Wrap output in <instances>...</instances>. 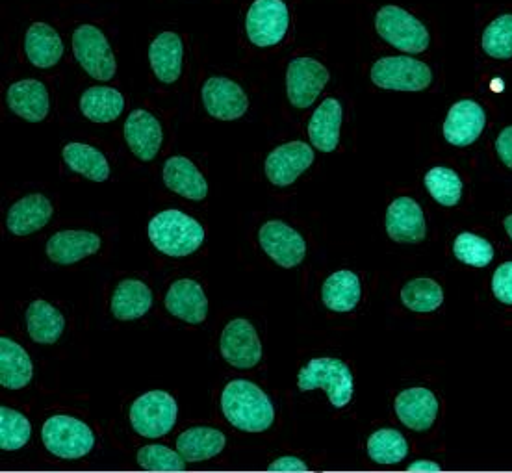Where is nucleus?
Listing matches in <instances>:
<instances>
[{"label":"nucleus","instance_id":"obj_18","mask_svg":"<svg viewBox=\"0 0 512 473\" xmlns=\"http://www.w3.org/2000/svg\"><path fill=\"white\" fill-rule=\"evenodd\" d=\"M487 114L483 106L472 99H462L449 108L444 121V138L455 147H468L483 134Z\"/></svg>","mask_w":512,"mask_h":473},{"label":"nucleus","instance_id":"obj_35","mask_svg":"<svg viewBox=\"0 0 512 473\" xmlns=\"http://www.w3.org/2000/svg\"><path fill=\"white\" fill-rule=\"evenodd\" d=\"M368 455L373 462L390 466L405 461L409 455V442L396 429H379L368 438Z\"/></svg>","mask_w":512,"mask_h":473},{"label":"nucleus","instance_id":"obj_11","mask_svg":"<svg viewBox=\"0 0 512 473\" xmlns=\"http://www.w3.org/2000/svg\"><path fill=\"white\" fill-rule=\"evenodd\" d=\"M219 351L225 362L236 370H253L264 357L255 327L244 318H236L225 325L219 338Z\"/></svg>","mask_w":512,"mask_h":473},{"label":"nucleus","instance_id":"obj_41","mask_svg":"<svg viewBox=\"0 0 512 473\" xmlns=\"http://www.w3.org/2000/svg\"><path fill=\"white\" fill-rule=\"evenodd\" d=\"M492 294L503 303L512 307V260L501 264L492 275Z\"/></svg>","mask_w":512,"mask_h":473},{"label":"nucleus","instance_id":"obj_13","mask_svg":"<svg viewBox=\"0 0 512 473\" xmlns=\"http://www.w3.org/2000/svg\"><path fill=\"white\" fill-rule=\"evenodd\" d=\"M316 154L305 141H288L275 147L266 158L264 171L273 186H292L308 167L314 164Z\"/></svg>","mask_w":512,"mask_h":473},{"label":"nucleus","instance_id":"obj_3","mask_svg":"<svg viewBox=\"0 0 512 473\" xmlns=\"http://www.w3.org/2000/svg\"><path fill=\"white\" fill-rule=\"evenodd\" d=\"M301 392L325 390L334 409H344L355 394V379L344 360L333 357L312 358L297 375Z\"/></svg>","mask_w":512,"mask_h":473},{"label":"nucleus","instance_id":"obj_14","mask_svg":"<svg viewBox=\"0 0 512 473\" xmlns=\"http://www.w3.org/2000/svg\"><path fill=\"white\" fill-rule=\"evenodd\" d=\"M201 99L208 116L219 121H236L249 110L244 88L227 77H210L201 88Z\"/></svg>","mask_w":512,"mask_h":473},{"label":"nucleus","instance_id":"obj_28","mask_svg":"<svg viewBox=\"0 0 512 473\" xmlns=\"http://www.w3.org/2000/svg\"><path fill=\"white\" fill-rule=\"evenodd\" d=\"M227 446V436L216 427L195 425L180 433L177 451L188 462H205L216 459Z\"/></svg>","mask_w":512,"mask_h":473},{"label":"nucleus","instance_id":"obj_32","mask_svg":"<svg viewBox=\"0 0 512 473\" xmlns=\"http://www.w3.org/2000/svg\"><path fill=\"white\" fill-rule=\"evenodd\" d=\"M80 112L91 123H112L125 110V97L121 91L108 86H93L80 97Z\"/></svg>","mask_w":512,"mask_h":473},{"label":"nucleus","instance_id":"obj_8","mask_svg":"<svg viewBox=\"0 0 512 473\" xmlns=\"http://www.w3.org/2000/svg\"><path fill=\"white\" fill-rule=\"evenodd\" d=\"M73 54L91 78L108 82L116 77V54L101 28L95 25L78 26L73 32Z\"/></svg>","mask_w":512,"mask_h":473},{"label":"nucleus","instance_id":"obj_16","mask_svg":"<svg viewBox=\"0 0 512 473\" xmlns=\"http://www.w3.org/2000/svg\"><path fill=\"white\" fill-rule=\"evenodd\" d=\"M394 407L399 422L414 433H427L435 425L440 412L438 397L429 388L422 386L407 388L397 394Z\"/></svg>","mask_w":512,"mask_h":473},{"label":"nucleus","instance_id":"obj_6","mask_svg":"<svg viewBox=\"0 0 512 473\" xmlns=\"http://www.w3.org/2000/svg\"><path fill=\"white\" fill-rule=\"evenodd\" d=\"M375 30L388 45L407 54H422L431 43V36L422 21L392 4L383 6L375 15Z\"/></svg>","mask_w":512,"mask_h":473},{"label":"nucleus","instance_id":"obj_15","mask_svg":"<svg viewBox=\"0 0 512 473\" xmlns=\"http://www.w3.org/2000/svg\"><path fill=\"white\" fill-rule=\"evenodd\" d=\"M123 134L130 153L141 162H153L164 143L162 123L145 108L130 112Z\"/></svg>","mask_w":512,"mask_h":473},{"label":"nucleus","instance_id":"obj_2","mask_svg":"<svg viewBox=\"0 0 512 473\" xmlns=\"http://www.w3.org/2000/svg\"><path fill=\"white\" fill-rule=\"evenodd\" d=\"M147 234L156 251L171 258L193 255L206 238L205 227L197 219L173 208L156 214L149 221Z\"/></svg>","mask_w":512,"mask_h":473},{"label":"nucleus","instance_id":"obj_40","mask_svg":"<svg viewBox=\"0 0 512 473\" xmlns=\"http://www.w3.org/2000/svg\"><path fill=\"white\" fill-rule=\"evenodd\" d=\"M138 466L147 472H182L186 470V459L179 451L167 448V446H143L138 451Z\"/></svg>","mask_w":512,"mask_h":473},{"label":"nucleus","instance_id":"obj_36","mask_svg":"<svg viewBox=\"0 0 512 473\" xmlns=\"http://www.w3.org/2000/svg\"><path fill=\"white\" fill-rule=\"evenodd\" d=\"M425 188L438 205H459L462 195V180L457 171L449 167L436 166L425 173Z\"/></svg>","mask_w":512,"mask_h":473},{"label":"nucleus","instance_id":"obj_19","mask_svg":"<svg viewBox=\"0 0 512 473\" xmlns=\"http://www.w3.org/2000/svg\"><path fill=\"white\" fill-rule=\"evenodd\" d=\"M167 312L188 325H201L208 316V297L205 288L193 279H179L167 290Z\"/></svg>","mask_w":512,"mask_h":473},{"label":"nucleus","instance_id":"obj_38","mask_svg":"<svg viewBox=\"0 0 512 473\" xmlns=\"http://www.w3.org/2000/svg\"><path fill=\"white\" fill-rule=\"evenodd\" d=\"M481 47L492 60H509L512 58V13L496 17L485 28Z\"/></svg>","mask_w":512,"mask_h":473},{"label":"nucleus","instance_id":"obj_30","mask_svg":"<svg viewBox=\"0 0 512 473\" xmlns=\"http://www.w3.org/2000/svg\"><path fill=\"white\" fill-rule=\"evenodd\" d=\"M25 321L28 336L41 346L56 344L65 331L64 314L43 299H36L28 305Z\"/></svg>","mask_w":512,"mask_h":473},{"label":"nucleus","instance_id":"obj_25","mask_svg":"<svg viewBox=\"0 0 512 473\" xmlns=\"http://www.w3.org/2000/svg\"><path fill=\"white\" fill-rule=\"evenodd\" d=\"M184 43L177 32H162L149 47V64L156 80L175 84L182 73Z\"/></svg>","mask_w":512,"mask_h":473},{"label":"nucleus","instance_id":"obj_9","mask_svg":"<svg viewBox=\"0 0 512 473\" xmlns=\"http://www.w3.org/2000/svg\"><path fill=\"white\" fill-rule=\"evenodd\" d=\"M290 28V10L282 0H255L245 17L247 39L258 49L277 47Z\"/></svg>","mask_w":512,"mask_h":473},{"label":"nucleus","instance_id":"obj_44","mask_svg":"<svg viewBox=\"0 0 512 473\" xmlns=\"http://www.w3.org/2000/svg\"><path fill=\"white\" fill-rule=\"evenodd\" d=\"M409 472H431L438 473L442 472V466L438 464V462L433 461H416L410 464L409 468H407Z\"/></svg>","mask_w":512,"mask_h":473},{"label":"nucleus","instance_id":"obj_27","mask_svg":"<svg viewBox=\"0 0 512 473\" xmlns=\"http://www.w3.org/2000/svg\"><path fill=\"white\" fill-rule=\"evenodd\" d=\"M362 297L360 277L351 269L334 271L321 286V303L336 314H349L359 307Z\"/></svg>","mask_w":512,"mask_h":473},{"label":"nucleus","instance_id":"obj_31","mask_svg":"<svg viewBox=\"0 0 512 473\" xmlns=\"http://www.w3.org/2000/svg\"><path fill=\"white\" fill-rule=\"evenodd\" d=\"M34 377V364L25 347L12 338H0V384L6 390H23Z\"/></svg>","mask_w":512,"mask_h":473},{"label":"nucleus","instance_id":"obj_1","mask_svg":"<svg viewBox=\"0 0 512 473\" xmlns=\"http://www.w3.org/2000/svg\"><path fill=\"white\" fill-rule=\"evenodd\" d=\"M219 403L223 418L242 433L260 435L275 422V405L271 397L247 379H234L227 384Z\"/></svg>","mask_w":512,"mask_h":473},{"label":"nucleus","instance_id":"obj_22","mask_svg":"<svg viewBox=\"0 0 512 473\" xmlns=\"http://www.w3.org/2000/svg\"><path fill=\"white\" fill-rule=\"evenodd\" d=\"M103 240L97 232L60 231L52 234L47 242V256L58 266H73L84 258L97 255Z\"/></svg>","mask_w":512,"mask_h":473},{"label":"nucleus","instance_id":"obj_37","mask_svg":"<svg viewBox=\"0 0 512 473\" xmlns=\"http://www.w3.org/2000/svg\"><path fill=\"white\" fill-rule=\"evenodd\" d=\"M32 436V425L23 412L0 407V448L17 451L25 448Z\"/></svg>","mask_w":512,"mask_h":473},{"label":"nucleus","instance_id":"obj_23","mask_svg":"<svg viewBox=\"0 0 512 473\" xmlns=\"http://www.w3.org/2000/svg\"><path fill=\"white\" fill-rule=\"evenodd\" d=\"M162 180L167 190L190 201H203L208 195V182L205 175L186 156L167 158L162 169Z\"/></svg>","mask_w":512,"mask_h":473},{"label":"nucleus","instance_id":"obj_42","mask_svg":"<svg viewBox=\"0 0 512 473\" xmlns=\"http://www.w3.org/2000/svg\"><path fill=\"white\" fill-rule=\"evenodd\" d=\"M496 153L500 156L501 164L512 169V125L501 130L496 140Z\"/></svg>","mask_w":512,"mask_h":473},{"label":"nucleus","instance_id":"obj_21","mask_svg":"<svg viewBox=\"0 0 512 473\" xmlns=\"http://www.w3.org/2000/svg\"><path fill=\"white\" fill-rule=\"evenodd\" d=\"M6 103L15 116L28 123L45 121L51 110V97L47 86L34 78L13 82L6 91Z\"/></svg>","mask_w":512,"mask_h":473},{"label":"nucleus","instance_id":"obj_39","mask_svg":"<svg viewBox=\"0 0 512 473\" xmlns=\"http://www.w3.org/2000/svg\"><path fill=\"white\" fill-rule=\"evenodd\" d=\"M453 255L466 266L483 269L494 260V247L474 232H462L453 243Z\"/></svg>","mask_w":512,"mask_h":473},{"label":"nucleus","instance_id":"obj_34","mask_svg":"<svg viewBox=\"0 0 512 473\" xmlns=\"http://www.w3.org/2000/svg\"><path fill=\"white\" fill-rule=\"evenodd\" d=\"M401 303L410 312L416 314H429L442 307L444 303V290L435 279H412L401 288Z\"/></svg>","mask_w":512,"mask_h":473},{"label":"nucleus","instance_id":"obj_5","mask_svg":"<svg viewBox=\"0 0 512 473\" xmlns=\"http://www.w3.org/2000/svg\"><path fill=\"white\" fill-rule=\"evenodd\" d=\"M177 416V401L164 390H151L138 397L128 412V420L134 433L151 440L171 433L177 423Z\"/></svg>","mask_w":512,"mask_h":473},{"label":"nucleus","instance_id":"obj_24","mask_svg":"<svg viewBox=\"0 0 512 473\" xmlns=\"http://www.w3.org/2000/svg\"><path fill=\"white\" fill-rule=\"evenodd\" d=\"M344 110L334 97L325 99L308 121V138L321 153H333L340 145Z\"/></svg>","mask_w":512,"mask_h":473},{"label":"nucleus","instance_id":"obj_20","mask_svg":"<svg viewBox=\"0 0 512 473\" xmlns=\"http://www.w3.org/2000/svg\"><path fill=\"white\" fill-rule=\"evenodd\" d=\"M54 216V206L41 193H30L13 203L6 214V229L17 238H25L30 234L45 229Z\"/></svg>","mask_w":512,"mask_h":473},{"label":"nucleus","instance_id":"obj_17","mask_svg":"<svg viewBox=\"0 0 512 473\" xmlns=\"http://www.w3.org/2000/svg\"><path fill=\"white\" fill-rule=\"evenodd\" d=\"M386 232L396 243H420L427 236L422 206L412 197H397L386 210Z\"/></svg>","mask_w":512,"mask_h":473},{"label":"nucleus","instance_id":"obj_29","mask_svg":"<svg viewBox=\"0 0 512 473\" xmlns=\"http://www.w3.org/2000/svg\"><path fill=\"white\" fill-rule=\"evenodd\" d=\"M25 54L34 67H54L64 56L62 36L47 23H34L26 30Z\"/></svg>","mask_w":512,"mask_h":473},{"label":"nucleus","instance_id":"obj_45","mask_svg":"<svg viewBox=\"0 0 512 473\" xmlns=\"http://www.w3.org/2000/svg\"><path fill=\"white\" fill-rule=\"evenodd\" d=\"M503 227H505V231L509 234V238L512 240V214L511 216H507L505 221H503Z\"/></svg>","mask_w":512,"mask_h":473},{"label":"nucleus","instance_id":"obj_33","mask_svg":"<svg viewBox=\"0 0 512 473\" xmlns=\"http://www.w3.org/2000/svg\"><path fill=\"white\" fill-rule=\"evenodd\" d=\"M65 166L93 182L110 179V162L103 151L88 143H67L62 149Z\"/></svg>","mask_w":512,"mask_h":473},{"label":"nucleus","instance_id":"obj_4","mask_svg":"<svg viewBox=\"0 0 512 473\" xmlns=\"http://www.w3.org/2000/svg\"><path fill=\"white\" fill-rule=\"evenodd\" d=\"M45 449L64 461H77L90 455L95 448V435L84 420L67 414H54L41 427Z\"/></svg>","mask_w":512,"mask_h":473},{"label":"nucleus","instance_id":"obj_26","mask_svg":"<svg viewBox=\"0 0 512 473\" xmlns=\"http://www.w3.org/2000/svg\"><path fill=\"white\" fill-rule=\"evenodd\" d=\"M151 307L153 290L140 279H125L119 282L110 297L112 316L119 321L140 320Z\"/></svg>","mask_w":512,"mask_h":473},{"label":"nucleus","instance_id":"obj_12","mask_svg":"<svg viewBox=\"0 0 512 473\" xmlns=\"http://www.w3.org/2000/svg\"><path fill=\"white\" fill-rule=\"evenodd\" d=\"M258 243L262 251L284 269L299 266L307 256V242L301 232L281 219H269L258 229Z\"/></svg>","mask_w":512,"mask_h":473},{"label":"nucleus","instance_id":"obj_7","mask_svg":"<svg viewBox=\"0 0 512 473\" xmlns=\"http://www.w3.org/2000/svg\"><path fill=\"white\" fill-rule=\"evenodd\" d=\"M370 78L381 90L423 91L433 82L431 67L410 56H386L372 65Z\"/></svg>","mask_w":512,"mask_h":473},{"label":"nucleus","instance_id":"obj_10","mask_svg":"<svg viewBox=\"0 0 512 473\" xmlns=\"http://www.w3.org/2000/svg\"><path fill=\"white\" fill-rule=\"evenodd\" d=\"M329 69L308 58H294L286 67V95L288 101L299 110H307L318 101L321 91L329 84Z\"/></svg>","mask_w":512,"mask_h":473},{"label":"nucleus","instance_id":"obj_43","mask_svg":"<svg viewBox=\"0 0 512 473\" xmlns=\"http://www.w3.org/2000/svg\"><path fill=\"white\" fill-rule=\"evenodd\" d=\"M269 472H308V464L299 457H281L269 464Z\"/></svg>","mask_w":512,"mask_h":473}]
</instances>
